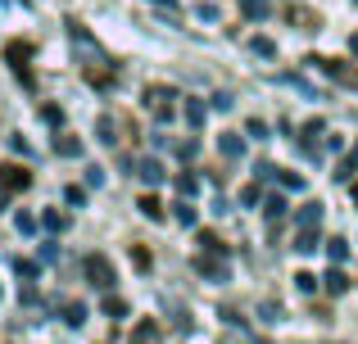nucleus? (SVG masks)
<instances>
[{"mask_svg":"<svg viewBox=\"0 0 358 344\" xmlns=\"http://www.w3.org/2000/svg\"><path fill=\"white\" fill-rule=\"evenodd\" d=\"M322 285H327V290H331V294H345V290H350V276H345L341 267H331V272L322 276Z\"/></svg>","mask_w":358,"mask_h":344,"instance_id":"nucleus-12","label":"nucleus"},{"mask_svg":"<svg viewBox=\"0 0 358 344\" xmlns=\"http://www.w3.org/2000/svg\"><path fill=\"white\" fill-rule=\"evenodd\" d=\"M41 222H45V231H64V227H69V218H64L59 209H45V213H41Z\"/></svg>","mask_w":358,"mask_h":344,"instance_id":"nucleus-21","label":"nucleus"},{"mask_svg":"<svg viewBox=\"0 0 358 344\" xmlns=\"http://www.w3.org/2000/svg\"><path fill=\"white\" fill-rule=\"evenodd\" d=\"M177 195L195 200V195H200V177H195V172H177Z\"/></svg>","mask_w":358,"mask_h":344,"instance_id":"nucleus-11","label":"nucleus"},{"mask_svg":"<svg viewBox=\"0 0 358 344\" xmlns=\"http://www.w3.org/2000/svg\"><path fill=\"white\" fill-rule=\"evenodd\" d=\"M9 200H14V195H5V190H0V209H9Z\"/></svg>","mask_w":358,"mask_h":344,"instance_id":"nucleus-40","label":"nucleus"},{"mask_svg":"<svg viewBox=\"0 0 358 344\" xmlns=\"http://www.w3.org/2000/svg\"><path fill=\"white\" fill-rule=\"evenodd\" d=\"M295 249H299V254H313V249H317V227H299L295 231Z\"/></svg>","mask_w":358,"mask_h":344,"instance_id":"nucleus-9","label":"nucleus"},{"mask_svg":"<svg viewBox=\"0 0 358 344\" xmlns=\"http://www.w3.org/2000/svg\"><path fill=\"white\" fill-rule=\"evenodd\" d=\"M259 200H263V195H259V181H250V186L241 190V204H245V209H254Z\"/></svg>","mask_w":358,"mask_h":344,"instance_id":"nucleus-26","label":"nucleus"},{"mask_svg":"<svg viewBox=\"0 0 358 344\" xmlns=\"http://www.w3.org/2000/svg\"><path fill=\"white\" fill-rule=\"evenodd\" d=\"M14 227L23 231V236H32V231H36V218H32V213H14Z\"/></svg>","mask_w":358,"mask_h":344,"instance_id":"nucleus-27","label":"nucleus"},{"mask_svg":"<svg viewBox=\"0 0 358 344\" xmlns=\"http://www.w3.org/2000/svg\"><path fill=\"white\" fill-rule=\"evenodd\" d=\"M313 136H322V118H313V123H304V136H299V141L308 145V154H313Z\"/></svg>","mask_w":358,"mask_h":344,"instance_id":"nucleus-24","label":"nucleus"},{"mask_svg":"<svg viewBox=\"0 0 358 344\" xmlns=\"http://www.w3.org/2000/svg\"><path fill=\"white\" fill-rule=\"evenodd\" d=\"M182 114H186V123H191V127H204V105H200V100H191V96H186Z\"/></svg>","mask_w":358,"mask_h":344,"instance_id":"nucleus-15","label":"nucleus"},{"mask_svg":"<svg viewBox=\"0 0 358 344\" xmlns=\"http://www.w3.org/2000/svg\"><path fill=\"white\" fill-rule=\"evenodd\" d=\"M290 23H304V32H317V14L313 9H290Z\"/></svg>","mask_w":358,"mask_h":344,"instance_id":"nucleus-20","label":"nucleus"},{"mask_svg":"<svg viewBox=\"0 0 358 344\" xmlns=\"http://www.w3.org/2000/svg\"><path fill=\"white\" fill-rule=\"evenodd\" d=\"M350 195H354V204H358V186H354V190H350Z\"/></svg>","mask_w":358,"mask_h":344,"instance_id":"nucleus-43","label":"nucleus"},{"mask_svg":"<svg viewBox=\"0 0 358 344\" xmlns=\"http://www.w3.org/2000/svg\"><path fill=\"white\" fill-rule=\"evenodd\" d=\"M317 222H322V204H317V200L299 204V213H295V227H317Z\"/></svg>","mask_w":358,"mask_h":344,"instance_id":"nucleus-7","label":"nucleus"},{"mask_svg":"<svg viewBox=\"0 0 358 344\" xmlns=\"http://www.w3.org/2000/svg\"><path fill=\"white\" fill-rule=\"evenodd\" d=\"M218 154H222L227 163H236L241 154H245V136H241V132H222V136H218Z\"/></svg>","mask_w":358,"mask_h":344,"instance_id":"nucleus-6","label":"nucleus"},{"mask_svg":"<svg viewBox=\"0 0 358 344\" xmlns=\"http://www.w3.org/2000/svg\"><path fill=\"white\" fill-rule=\"evenodd\" d=\"M55 154H64V159H78V154H82V141H78V136H55Z\"/></svg>","mask_w":358,"mask_h":344,"instance_id":"nucleus-10","label":"nucleus"},{"mask_svg":"<svg viewBox=\"0 0 358 344\" xmlns=\"http://www.w3.org/2000/svg\"><path fill=\"white\" fill-rule=\"evenodd\" d=\"M136 209H141V213H145V218H150V222H159V218H164V204H159V200H155V195H141V200H136Z\"/></svg>","mask_w":358,"mask_h":344,"instance_id":"nucleus-14","label":"nucleus"},{"mask_svg":"<svg viewBox=\"0 0 358 344\" xmlns=\"http://www.w3.org/2000/svg\"><path fill=\"white\" fill-rule=\"evenodd\" d=\"M254 54H277V45H272V36H254Z\"/></svg>","mask_w":358,"mask_h":344,"instance_id":"nucleus-32","label":"nucleus"},{"mask_svg":"<svg viewBox=\"0 0 358 344\" xmlns=\"http://www.w3.org/2000/svg\"><path fill=\"white\" fill-rule=\"evenodd\" d=\"M105 317H127V304L109 294V299H105Z\"/></svg>","mask_w":358,"mask_h":344,"instance_id":"nucleus-29","label":"nucleus"},{"mask_svg":"<svg viewBox=\"0 0 358 344\" xmlns=\"http://www.w3.org/2000/svg\"><path fill=\"white\" fill-rule=\"evenodd\" d=\"M173 100H177V91H173V87H145V109L159 118V123H168V118L177 114Z\"/></svg>","mask_w":358,"mask_h":344,"instance_id":"nucleus-3","label":"nucleus"},{"mask_svg":"<svg viewBox=\"0 0 358 344\" xmlns=\"http://www.w3.org/2000/svg\"><path fill=\"white\" fill-rule=\"evenodd\" d=\"M14 272H18V276H36V263H27V258H18V263H14Z\"/></svg>","mask_w":358,"mask_h":344,"instance_id":"nucleus-38","label":"nucleus"},{"mask_svg":"<svg viewBox=\"0 0 358 344\" xmlns=\"http://www.w3.org/2000/svg\"><path fill=\"white\" fill-rule=\"evenodd\" d=\"M191 267H195V272H204V276H213V281H227V267H222L218 258L209 254V249H204V254H195V258H191Z\"/></svg>","mask_w":358,"mask_h":344,"instance_id":"nucleus-5","label":"nucleus"},{"mask_svg":"<svg viewBox=\"0 0 358 344\" xmlns=\"http://www.w3.org/2000/svg\"><path fill=\"white\" fill-rule=\"evenodd\" d=\"M295 285H299L304 294H313V290H317V276H313V272H295Z\"/></svg>","mask_w":358,"mask_h":344,"instance_id":"nucleus-31","label":"nucleus"},{"mask_svg":"<svg viewBox=\"0 0 358 344\" xmlns=\"http://www.w3.org/2000/svg\"><path fill=\"white\" fill-rule=\"evenodd\" d=\"M345 254H350V240H341V236H336L331 245H327V258H331V263H345Z\"/></svg>","mask_w":358,"mask_h":344,"instance_id":"nucleus-22","label":"nucleus"},{"mask_svg":"<svg viewBox=\"0 0 358 344\" xmlns=\"http://www.w3.org/2000/svg\"><path fill=\"white\" fill-rule=\"evenodd\" d=\"M64 200H69V204H78V209H82V204H87V190H82V186H69V190H64Z\"/></svg>","mask_w":358,"mask_h":344,"instance_id":"nucleus-34","label":"nucleus"},{"mask_svg":"<svg viewBox=\"0 0 358 344\" xmlns=\"http://www.w3.org/2000/svg\"><path fill=\"white\" fill-rule=\"evenodd\" d=\"M96 132H100V141H105V145H114V123H109V118H100Z\"/></svg>","mask_w":358,"mask_h":344,"instance_id":"nucleus-33","label":"nucleus"},{"mask_svg":"<svg viewBox=\"0 0 358 344\" xmlns=\"http://www.w3.org/2000/svg\"><path fill=\"white\" fill-rule=\"evenodd\" d=\"M41 118H45L50 127H59V123H64V109H59V105H41Z\"/></svg>","mask_w":358,"mask_h":344,"instance_id":"nucleus-30","label":"nucleus"},{"mask_svg":"<svg viewBox=\"0 0 358 344\" xmlns=\"http://www.w3.org/2000/svg\"><path fill=\"white\" fill-rule=\"evenodd\" d=\"M27 186H32V172H27L23 163H5V168H0V190L5 195H18V190H27Z\"/></svg>","mask_w":358,"mask_h":344,"instance_id":"nucleus-4","label":"nucleus"},{"mask_svg":"<svg viewBox=\"0 0 358 344\" xmlns=\"http://www.w3.org/2000/svg\"><path fill=\"white\" fill-rule=\"evenodd\" d=\"M64 322H69V327H82V322H87V304H64Z\"/></svg>","mask_w":358,"mask_h":344,"instance_id":"nucleus-17","label":"nucleus"},{"mask_svg":"<svg viewBox=\"0 0 358 344\" xmlns=\"http://www.w3.org/2000/svg\"><path fill=\"white\" fill-rule=\"evenodd\" d=\"M82 272H87V281L96 285V290H109V285H114V263H109L105 254H87L82 258Z\"/></svg>","mask_w":358,"mask_h":344,"instance_id":"nucleus-2","label":"nucleus"},{"mask_svg":"<svg viewBox=\"0 0 358 344\" xmlns=\"http://www.w3.org/2000/svg\"><path fill=\"white\" fill-rule=\"evenodd\" d=\"M245 136H250V141H263V136H268V123H263V118H250V123H245Z\"/></svg>","mask_w":358,"mask_h":344,"instance_id":"nucleus-25","label":"nucleus"},{"mask_svg":"<svg viewBox=\"0 0 358 344\" xmlns=\"http://www.w3.org/2000/svg\"><path fill=\"white\" fill-rule=\"evenodd\" d=\"M350 50H354V54H358V32H354V36H350Z\"/></svg>","mask_w":358,"mask_h":344,"instance_id":"nucleus-42","label":"nucleus"},{"mask_svg":"<svg viewBox=\"0 0 358 344\" xmlns=\"http://www.w3.org/2000/svg\"><path fill=\"white\" fill-rule=\"evenodd\" d=\"M155 340H159V327H155V322H141V327L131 331V344H155Z\"/></svg>","mask_w":358,"mask_h":344,"instance_id":"nucleus-16","label":"nucleus"},{"mask_svg":"<svg viewBox=\"0 0 358 344\" xmlns=\"http://www.w3.org/2000/svg\"><path fill=\"white\" fill-rule=\"evenodd\" d=\"M136 177H141L145 186H159V181H164V163H159V159H141Z\"/></svg>","mask_w":358,"mask_h":344,"instance_id":"nucleus-8","label":"nucleus"},{"mask_svg":"<svg viewBox=\"0 0 358 344\" xmlns=\"http://www.w3.org/2000/svg\"><path fill=\"white\" fill-rule=\"evenodd\" d=\"M173 218H177V222H182V227H195V204H191V200H186V195H182V200H177V204H173Z\"/></svg>","mask_w":358,"mask_h":344,"instance_id":"nucleus-13","label":"nucleus"},{"mask_svg":"<svg viewBox=\"0 0 358 344\" xmlns=\"http://www.w3.org/2000/svg\"><path fill=\"white\" fill-rule=\"evenodd\" d=\"M131 263H136L141 272H150V249L145 245H131Z\"/></svg>","mask_w":358,"mask_h":344,"instance_id":"nucleus-28","label":"nucleus"},{"mask_svg":"<svg viewBox=\"0 0 358 344\" xmlns=\"http://www.w3.org/2000/svg\"><path fill=\"white\" fill-rule=\"evenodd\" d=\"M155 5H164V9H177V0H155Z\"/></svg>","mask_w":358,"mask_h":344,"instance_id":"nucleus-41","label":"nucleus"},{"mask_svg":"<svg viewBox=\"0 0 358 344\" xmlns=\"http://www.w3.org/2000/svg\"><path fill=\"white\" fill-rule=\"evenodd\" d=\"M5 63L18 73L23 87H32V68H27V63H32V41H9L5 45Z\"/></svg>","mask_w":358,"mask_h":344,"instance_id":"nucleus-1","label":"nucleus"},{"mask_svg":"<svg viewBox=\"0 0 358 344\" xmlns=\"http://www.w3.org/2000/svg\"><path fill=\"white\" fill-rule=\"evenodd\" d=\"M281 186H290V190H304V177H299V172H281Z\"/></svg>","mask_w":358,"mask_h":344,"instance_id":"nucleus-35","label":"nucleus"},{"mask_svg":"<svg viewBox=\"0 0 358 344\" xmlns=\"http://www.w3.org/2000/svg\"><path fill=\"white\" fill-rule=\"evenodd\" d=\"M241 9H245V18H263V14H268V0H241Z\"/></svg>","mask_w":358,"mask_h":344,"instance_id":"nucleus-23","label":"nucleus"},{"mask_svg":"<svg viewBox=\"0 0 358 344\" xmlns=\"http://www.w3.org/2000/svg\"><path fill=\"white\" fill-rule=\"evenodd\" d=\"M100 181H105V168H100V163H91V168H87V186H100Z\"/></svg>","mask_w":358,"mask_h":344,"instance_id":"nucleus-37","label":"nucleus"},{"mask_svg":"<svg viewBox=\"0 0 358 344\" xmlns=\"http://www.w3.org/2000/svg\"><path fill=\"white\" fill-rule=\"evenodd\" d=\"M177 154H182V159H195V154H200V141H182V145H177Z\"/></svg>","mask_w":358,"mask_h":344,"instance_id":"nucleus-36","label":"nucleus"},{"mask_svg":"<svg viewBox=\"0 0 358 344\" xmlns=\"http://www.w3.org/2000/svg\"><path fill=\"white\" fill-rule=\"evenodd\" d=\"M263 213H268L272 222H281L286 218V200H281V195H268V200H263Z\"/></svg>","mask_w":358,"mask_h":344,"instance_id":"nucleus-18","label":"nucleus"},{"mask_svg":"<svg viewBox=\"0 0 358 344\" xmlns=\"http://www.w3.org/2000/svg\"><path fill=\"white\" fill-rule=\"evenodd\" d=\"M200 249H209V254H222V258H227V245L218 240V231H200Z\"/></svg>","mask_w":358,"mask_h":344,"instance_id":"nucleus-19","label":"nucleus"},{"mask_svg":"<svg viewBox=\"0 0 358 344\" xmlns=\"http://www.w3.org/2000/svg\"><path fill=\"white\" fill-rule=\"evenodd\" d=\"M354 5H358V0H354Z\"/></svg>","mask_w":358,"mask_h":344,"instance_id":"nucleus-44","label":"nucleus"},{"mask_svg":"<svg viewBox=\"0 0 358 344\" xmlns=\"http://www.w3.org/2000/svg\"><path fill=\"white\" fill-rule=\"evenodd\" d=\"M231 105H236V100H231V96H222V91H218V96H213V109H222V114H227Z\"/></svg>","mask_w":358,"mask_h":344,"instance_id":"nucleus-39","label":"nucleus"}]
</instances>
